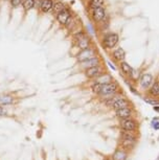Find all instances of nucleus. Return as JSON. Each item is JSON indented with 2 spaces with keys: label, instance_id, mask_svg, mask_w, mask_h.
I'll return each mask as SVG.
<instances>
[{
  "label": "nucleus",
  "instance_id": "nucleus-2",
  "mask_svg": "<svg viewBox=\"0 0 159 160\" xmlns=\"http://www.w3.org/2000/svg\"><path fill=\"white\" fill-rule=\"evenodd\" d=\"M119 128L124 131H130L138 133L139 131V122L135 117H131L128 119L119 120Z\"/></svg>",
  "mask_w": 159,
  "mask_h": 160
},
{
  "label": "nucleus",
  "instance_id": "nucleus-3",
  "mask_svg": "<svg viewBox=\"0 0 159 160\" xmlns=\"http://www.w3.org/2000/svg\"><path fill=\"white\" fill-rule=\"evenodd\" d=\"M119 42V36L115 32H108L103 37L102 45L106 49H114Z\"/></svg>",
  "mask_w": 159,
  "mask_h": 160
},
{
  "label": "nucleus",
  "instance_id": "nucleus-8",
  "mask_svg": "<svg viewBox=\"0 0 159 160\" xmlns=\"http://www.w3.org/2000/svg\"><path fill=\"white\" fill-rule=\"evenodd\" d=\"M102 74H104V71H103V68L101 67V65L88 68L85 70V75L88 78H90V80H97Z\"/></svg>",
  "mask_w": 159,
  "mask_h": 160
},
{
  "label": "nucleus",
  "instance_id": "nucleus-4",
  "mask_svg": "<svg viewBox=\"0 0 159 160\" xmlns=\"http://www.w3.org/2000/svg\"><path fill=\"white\" fill-rule=\"evenodd\" d=\"M97 52L95 51L93 47H89L87 49L81 50L79 53L76 56V58L77 60V62L83 63L85 61H88V60H91L93 58H97Z\"/></svg>",
  "mask_w": 159,
  "mask_h": 160
},
{
  "label": "nucleus",
  "instance_id": "nucleus-9",
  "mask_svg": "<svg viewBox=\"0 0 159 160\" xmlns=\"http://www.w3.org/2000/svg\"><path fill=\"white\" fill-rule=\"evenodd\" d=\"M76 41H77V46L79 47L81 50H84V49H87V48L91 47V40H90V38L86 34L76 38Z\"/></svg>",
  "mask_w": 159,
  "mask_h": 160
},
{
  "label": "nucleus",
  "instance_id": "nucleus-29",
  "mask_svg": "<svg viewBox=\"0 0 159 160\" xmlns=\"http://www.w3.org/2000/svg\"><path fill=\"white\" fill-rule=\"evenodd\" d=\"M151 126L155 131H159V120H153Z\"/></svg>",
  "mask_w": 159,
  "mask_h": 160
},
{
  "label": "nucleus",
  "instance_id": "nucleus-7",
  "mask_svg": "<svg viewBox=\"0 0 159 160\" xmlns=\"http://www.w3.org/2000/svg\"><path fill=\"white\" fill-rule=\"evenodd\" d=\"M71 18H72V13H71V11L68 8H66L65 10H63L62 12H60L59 14L56 15L57 21H58L61 25H64V26L69 22Z\"/></svg>",
  "mask_w": 159,
  "mask_h": 160
},
{
  "label": "nucleus",
  "instance_id": "nucleus-15",
  "mask_svg": "<svg viewBox=\"0 0 159 160\" xmlns=\"http://www.w3.org/2000/svg\"><path fill=\"white\" fill-rule=\"evenodd\" d=\"M137 141L136 140H128V139H121V142H119V148L126 150L127 152H130L136 147Z\"/></svg>",
  "mask_w": 159,
  "mask_h": 160
},
{
  "label": "nucleus",
  "instance_id": "nucleus-34",
  "mask_svg": "<svg viewBox=\"0 0 159 160\" xmlns=\"http://www.w3.org/2000/svg\"><path fill=\"white\" fill-rule=\"evenodd\" d=\"M102 160H113V159L111 158V156H110V157H105V158H103Z\"/></svg>",
  "mask_w": 159,
  "mask_h": 160
},
{
  "label": "nucleus",
  "instance_id": "nucleus-35",
  "mask_svg": "<svg viewBox=\"0 0 159 160\" xmlns=\"http://www.w3.org/2000/svg\"><path fill=\"white\" fill-rule=\"evenodd\" d=\"M157 160H159V156H158V158H157Z\"/></svg>",
  "mask_w": 159,
  "mask_h": 160
},
{
  "label": "nucleus",
  "instance_id": "nucleus-16",
  "mask_svg": "<svg viewBox=\"0 0 159 160\" xmlns=\"http://www.w3.org/2000/svg\"><path fill=\"white\" fill-rule=\"evenodd\" d=\"M81 64V67H82L84 70H86V69L88 68H91V67H95V66H98L101 65V60L98 57H97V58H93L91 60H88V61H85L83 63H80Z\"/></svg>",
  "mask_w": 159,
  "mask_h": 160
},
{
  "label": "nucleus",
  "instance_id": "nucleus-31",
  "mask_svg": "<svg viewBox=\"0 0 159 160\" xmlns=\"http://www.w3.org/2000/svg\"><path fill=\"white\" fill-rule=\"evenodd\" d=\"M107 64H108V66L111 68V69H113V70H116V67H115V65L114 64H112L110 61H107Z\"/></svg>",
  "mask_w": 159,
  "mask_h": 160
},
{
  "label": "nucleus",
  "instance_id": "nucleus-19",
  "mask_svg": "<svg viewBox=\"0 0 159 160\" xmlns=\"http://www.w3.org/2000/svg\"><path fill=\"white\" fill-rule=\"evenodd\" d=\"M119 68H121V71H122V73L126 75V77H130L131 75V72L132 70H133V68L131 67L130 64L129 63H127L126 61H122L119 63Z\"/></svg>",
  "mask_w": 159,
  "mask_h": 160
},
{
  "label": "nucleus",
  "instance_id": "nucleus-1",
  "mask_svg": "<svg viewBox=\"0 0 159 160\" xmlns=\"http://www.w3.org/2000/svg\"><path fill=\"white\" fill-rule=\"evenodd\" d=\"M118 93H121L118 84L116 82H110V83L104 84L98 96H101L102 98L105 99V98H111V96H113V95L118 94Z\"/></svg>",
  "mask_w": 159,
  "mask_h": 160
},
{
  "label": "nucleus",
  "instance_id": "nucleus-26",
  "mask_svg": "<svg viewBox=\"0 0 159 160\" xmlns=\"http://www.w3.org/2000/svg\"><path fill=\"white\" fill-rule=\"evenodd\" d=\"M102 87H103V85H102L101 83H97V82H94L93 84L91 85V90L92 92L94 93V94L97 95H100L101 93V90H102Z\"/></svg>",
  "mask_w": 159,
  "mask_h": 160
},
{
  "label": "nucleus",
  "instance_id": "nucleus-17",
  "mask_svg": "<svg viewBox=\"0 0 159 160\" xmlns=\"http://www.w3.org/2000/svg\"><path fill=\"white\" fill-rule=\"evenodd\" d=\"M121 139H128V140H138V133L130 132V131H121Z\"/></svg>",
  "mask_w": 159,
  "mask_h": 160
},
{
  "label": "nucleus",
  "instance_id": "nucleus-22",
  "mask_svg": "<svg viewBox=\"0 0 159 160\" xmlns=\"http://www.w3.org/2000/svg\"><path fill=\"white\" fill-rule=\"evenodd\" d=\"M14 102V98L11 95H1L0 96V106H8Z\"/></svg>",
  "mask_w": 159,
  "mask_h": 160
},
{
  "label": "nucleus",
  "instance_id": "nucleus-10",
  "mask_svg": "<svg viewBox=\"0 0 159 160\" xmlns=\"http://www.w3.org/2000/svg\"><path fill=\"white\" fill-rule=\"evenodd\" d=\"M131 106H133L132 105V102L131 101L129 98H127L126 96L124 95H122L121 98H119L117 101H116L114 104H113L112 106V108L111 109L112 110H119V109H122V108H127V107H131Z\"/></svg>",
  "mask_w": 159,
  "mask_h": 160
},
{
  "label": "nucleus",
  "instance_id": "nucleus-25",
  "mask_svg": "<svg viewBox=\"0 0 159 160\" xmlns=\"http://www.w3.org/2000/svg\"><path fill=\"white\" fill-rule=\"evenodd\" d=\"M22 8L25 12H28L32 10V8H35V0H23Z\"/></svg>",
  "mask_w": 159,
  "mask_h": 160
},
{
  "label": "nucleus",
  "instance_id": "nucleus-23",
  "mask_svg": "<svg viewBox=\"0 0 159 160\" xmlns=\"http://www.w3.org/2000/svg\"><path fill=\"white\" fill-rule=\"evenodd\" d=\"M105 3V0H89L88 7L90 10H94V8H102Z\"/></svg>",
  "mask_w": 159,
  "mask_h": 160
},
{
  "label": "nucleus",
  "instance_id": "nucleus-32",
  "mask_svg": "<svg viewBox=\"0 0 159 160\" xmlns=\"http://www.w3.org/2000/svg\"><path fill=\"white\" fill-rule=\"evenodd\" d=\"M4 114H5V110H4V108L0 106V116L4 115Z\"/></svg>",
  "mask_w": 159,
  "mask_h": 160
},
{
  "label": "nucleus",
  "instance_id": "nucleus-21",
  "mask_svg": "<svg viewBox=\"0 0 159 160\" xmlns=\"http://www.w3.org/2000/svg\"><path fill=\"white\" fill-rule=\"evenodd\" d=\"M142 98L143 99V102H147V104L150 106H152V107H154V106H159V98H152V96L147 94L145 96H142Z\"/></svg>",
  "mask_w": 159,
  "mask_h": 160
},
{
  "label": "nucleus",
  "instance_id": "nucleus-18",
  "mask_svg": "<svg viewBox=\"0 0 159 160\" xmlns=\"http://www.w3.org/2000/svg\"><path fill=\"white\" fill-rule=\"evenodd\" d=\"M148 95L159 98V80H155L151 88L148 90Z\"/></svg>",
  "mask_w": 159,
  "mask_h": 160
},
{
  "label": "nucleus",
  "instance_id": "nucleus-6",
  "mask_svg": "<svg viewBox=\"0 0 159 160\" xmlns=\"http://www.w3.org/2000/svg\"><path fill=\"white\" fill-rule=\"evenodd\" d=\"M153 83H154V77L151 73L142 74L139 78V87L145 92H148V90L151 88Z\"/></svg>",
  "mask_w": 159,
  "mask_h": 160
},
{
  "label": "nucleus",
  "instance_id": "nucleus-30",
  "mask_svg": "<svg viewBox=\"0 0 159 160\" xmlns=\"http://www.w3.org/2000/svg\"><path fill=\"white\" fill-rule=\"evenodd\" d=\"M41 1H42V0H35V8H37V10L40 8Z\"/></svg>",
  "mask_w": 159,
  "mask_h": 160
},
{
  "label": "nucleus",
  "instance_id": "nucleus-14",
  "mask_svg": "<svg viewBox=\"0 0 159 160\" xmlns=\"http://www.w3.org/2000/svg\"><path fill=\"white\" fill-rule=\"evenodd\" d=\"M53 4H55V1H53V0H42L39 11L43 14H48L50 12H52Z\"/></svg>",
  "mask_w": 159,
  "mask_h": 160
},
{
  "label": "nucleus",
  "instance_id": "nucleus-11",
  "mask_svg": "<svg viewBox=\"0 0 159 160\" xmlns=\"http://www.w3.org/2000/svg\"><path fill=\"white\" fill-rule=\"evenodd\" d=\"M91 17L94 22H101V21H103L105 19V17H106V11H105V8L103 7L94 8V10H92L91 12Z\"/></svg>",
  "mask_w": 159,
  "mask_h": 160
},
{
  "label": "nucleus",
  "instance_id": "nucleus-28",
  "mask_svg": "<svg viewBox=\"0 0 159 160\" xmlns=\"http://www.w3.org/2000/svg\"><path fill=\"white\" fill-rule=\"evenodd\" d=\"M126 84L129 86V89H130V91L133 93L134 95H140V93H139V91H138V89H136L135 87H133L132 86V84L131 83H129L128 82V80H126Z\"/></svg>",
  "mask_w": 159,
  "mask_h": 160
},
{
  "label": "nucleus",
  "instance_id": "nucleus-12",
  "mask_svg": "<svg viewBox=\"0 0 159 160\" xmlns=\"http://www.w3.org/2000/svg\"><path fill=\"white\" fill-rule=\"evenodd\" d=\"M111 57L115 60L116 62L121 63L122 61H125L126 59V51L122 47H116L112 50L111 52Z\"/></svg>",
  "mask_w": 159,
  "mask_h": 160
},
{
  "label": "nucleus",
  "instance_id": "nucleus-33",
  "mask_svg": "<svg viewBox=\"0 0 159 160\" xmlns=\"http://www.w3.org/2000/svg\"><path fill=\"white\" fill-rule=\"evenodd\" d=\"M153 110H154L155 112L159 113V106H154V107H153Z\"/></svg>",
  "mask_w": 159,
  "mask_h": 160
},
{
  "label": "nucleus",
  "instance_id": "nucleus-20",
  "mask_svg": "<svg viewBox=\"0 0 159 160\" xmlns=\"http://www.w3.org/2000/svg\"><path fill=\"white\" fill-rule=\"evenodd\" d=\"M66 8L67 7H66V4L64 2L61 1V0H57V1H55V4H53L52 13L57 15V14H59L60 12H62L63 10H65Z\"/></svg>",
  "mask_w": 159,
  "mask_h": 160
},
{
  "label": "nucleus",
  "instance_id": "nucleus-24",
  "mask_svg": "<svg viewBox=\"0 0 159 160\" xmlns=\"http://www.w3.org/2000/svg\"><path fill=\"white\" fill-rule=\"evenodd\" d=\"M95 82L101 83L102 85H104V84H107V83L113 82V80H112V78H111L109 74L104 73V74H102L101 77L98 78H97V81H95Z\"/></svg>",
  "mask_w": 159,
  "mask_h": 160
},
{
  "label": "nucleus",
  "instance_id": "nucleus-27",
  "mask_svg": "<svg viewBox=\"0 0 159 160\" xmlns=\"http://www.w3.org/2000/svg\"><path fill=\"white\" fill-rule=\"evenodd\" d=\"M8 1H10L11 7L13 8H20V7H22V4H23V0H8Z\"/></svg>",
  "mask_w": 159,
  "mask_h": 160
},
{
  "label": "nucleus",
  "instance_id": "nucleus-5",
  "mask_svg": "<svg viewBox=\"0 0 159 160\" xmlns=\"http://www.w3.org/2000/svg\"><path fill=\"white\" fill-rule=\"evenodd\" d=\"M114 114H115L116 118H118L119 120L128 119V118H131V117H134L135 109H134L133 106H131V107H127V108H122V109H119V110H115Z\"/></svg>",
  "mask_w": 159,
  "mask_h": 160
},
{
  "label": "nucleus",
  "instance_id": "nucleus-13",
  "mask_svg": "<svg viewBox=\"0 0 159 160\" xmlns=\"http://www.w3.org/2000/svg\"><path fill=\"white\" fill-rule=\"evenodd\" d=\"M111 158L113 160H128L129 158V152H127L126 150L122 149V148H116V150L114 151V153L112 154Z\"/></svg>",
  "mask_w": 159,
  "mask_h": 160
}]
</instances>
